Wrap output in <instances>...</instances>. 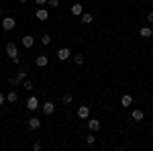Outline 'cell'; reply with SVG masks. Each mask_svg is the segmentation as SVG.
I'll return each mask as SVG.
<instances>
[{
	"label": "cell",
	"mask_w": 153,
	"mask_h": 151,
	"mask_svg": "<svg viewBox=\"0 0 153 151\" xmlns=\"http://www.w3.org/2000/svg\"><path fill=\"white\" fill-rule=\"evenodd\" d=\"M71 14L82 16V14H84V6H82V4H74V6H71Z\"/></svg>",
	"instance_id": "14"
},
{
	"label": "cell",
	"mask_w": 153,
	"mask_h": 151,
	"mask_svg": "<svg viewBox=\"0 0 153 151\" xmlns=\"http://www.w3.org/2000/svg\"><path fill=\"white\" fill-rule=\"evenodd\" d=\"M16 78H19L21 82H23V80H27V71H25V70H21L19 74H16Z\"/></svg>",
	"instance_id": "24"
},
{
	"label": "cell",
	"mask_w": 153,
	"mask_h": 151,
	"mask_svg": "<svg viewBox=\"0 0 153 151\" xmlns=\"http://www.w3.org/2000/svg\"><path fill=\"white\" fill-rule=\"evenodd\" d=\"M70 55H71V49H68V47H61V49L57 51V59H59V61L70 59Z\"/></svg>",
	"instance_id": "4"
},
{
	"label": "cell",
	"mask_w": 153,
	"mask_h": 151,
	"mask_svg": "<svg viewBox=\"0 0 153 151\" xmlns=\"http://www.w3.org/2000/svg\"><path fill=\"white\" fill-rule=\"evenodd\" d=\"M41 108H43V112L49 116V115H53V112H55V102L47 100V102H43V104H41Z\"/></svg>",
	"instance_id": "3"
},
{
	"label": "cell",
	"mask_w": 153,
	"mask_h": 151,
	"mask_svg": "<svg viewBox=\"0 0 153 151\" xmlns=\"http://www.w3.org/2000/svg\"><path fill=\"white\" fill-rule=\"evenodd\" d=\"M4 102H6V96H4V94H2V92H0V106H2V104H4Z\"/></svg>",
	"instance_id": "27"
},
{
	"label": "cell",
	"mask_w": 153,
	"mask_h": 151,
	"mask_svg": "<svg viewBox=\"0 0 153 151\" xmlns=\"http://www.w3.org/2000/svg\"><path fill=\"white\" fill-rule=\"evenodd\" d=\"M80 21H82L84 25H90L92 21H94V19H92V14H90V12H84L82 16H80Z\"/></svg>",
	"instance_id": "16"
},
{
	"label": "cell",
	"mask_w": 153,
	"mask_h": 151,
	"mask_svg": "<svg viewBox=\"0 0 153 151\" xmlns=\"http://www.w3.org/2000/svg\"><path fill=\"white\" fill-rule=\"evenodd\" d=\"M14 27H16V21H14L12 16H4V19H2V29H4V31H12Z\"/></svg>",
	"instance_id": "1"
},
{
	"label": "cell",
	"mask_w": 153,
	"mask_h": 151,
	"mask_svg": "<svg viewBox=\"0 0 153 151\" xmlns=\"http://www.w3.org/2000/svg\"><path fill=\"white\" fill-rule=\"evenodd\" d=\"M74 61H76L78 65H82V63H84V55H82V53H76V55H74Z\"/></svg>",
	"instance_id": "19"
},
{
	"label": "cell",
	"mask_w": 153,
	"mask_h": 151,
	"mask_svg": "<svg viewBox=\"0 0 153 151\" xmlns=\"http://www.w3.org/2000/svg\"><path fill=\"white\" fill-rule=\"evenodd\" d=\"M19 100V94H16V90H10V92L6 94V102H16Z\"/></svg>",
	"instance_id": "15"
},
{
	"label": "cell",
	"mask_w": 153,
	"mask_h": 151,
	"mask_svg": "<svg viewBox=\"0 0 153 151\" xmlns=\"http://www.w3.org/2000/svg\"><path fill=\"white\" fill-rule=\"evenodd\" d=\"M133 118H135V121H143V118H145V115H143V110H139V108H137V110H133Z\"/></svg>",
	"instance_id": "17"
},
{
	"label": "cell",
	"mask_w": 153,
	"mask_h": 151,
	"mask_svg": "<svg viewBox=\"0 0 153 151\" xmlns=\"http://www.w3.org/2000/svg\"><path fill=\"white\" fill-rule=\"evenodd\" d=\"M39 127H41V121H39L37 116H31V118H29V129H31V131H37Z\"/></svg>",
	"instance_id": "9"
},
{
	"label": "cell",
	"mask_w": 153,
	"mask_h": 151,
	"mask_svg": "<svg viewBox=\"0 0 153 151\" xmlns=\"http://www.w3.org/2000/svg\"><path fill=\"white\" fill-rule=\"evenodd\" d=\"M19 2H21V4H25V2H29V0H19Z\"/></svg>",
	"instance_id": "29"
},
{
	"label": "cell",
	"mask_w": 153,
	"mask_h": 151,
	"mask_svg": "<svg viewBox=\"0 0 153 151\" xmlns=\"http://www.w3.org/2000/svg\"><path fill=\"white\" fill-rule=\"evenodd\" d=\"M147 23H153V12H147Z\"/></svg>",
	"instance_id": "28"
},
{
	"label": "cell",
	"mask_w": 153,
	"mask_h": 151,
	"mask_svg": "<svg viewBox=\"0 0 153 151\" xmlns=\"http://www.w3.org/2000/svg\"><path fill=\"white\" fill-rule=\"evenodd\" d=\"M35 63H37V68H47V63H49L47 55H37Z\"/></svg>",
	"instance_id": "8"
},
{
	"label": "cell",
	"mask_w": 153,
	"mask_h": 151,
	"mask_svg": "<svg viewBox=\"0 0 153 151\" xmlns=\"http://www.w3.org/2000/svg\"><path fill=\"white\" fill-rule=\"evenodd\" d=\"M23 90H33V82L31 80H23Z\"/></svg>",
	"instance_id": "20"
},
{
	"label": "cell",
	"mask_w": 153,
	"mask_h": 151,
	"mask_svg": "<svg viewBox=\"0 0 153 151\" xmlns=\"http://www.w3.org/2000/svg\"><path fill=\"white\" fill-rule=\"evenodd\" d=\"M71 100H74L71 94H63V104H71Z\"/></svg>",
	"instance_id": "21"
},
{
	"label": "cell",
	"mask_w": 153,
	"mask_h": 151,
	"mask_svg": "<svg viewBox=\"0 0 153 151\" xmlns=\"http://www.w3.org/2000/svg\"><path fill=\"white\" fill-rule=\"evenodd\" d=\"M86 143H88V145H94V143H96V137H94V135H88V137H86Z\"/></svg>",
	"instance_id": "25"
},
{
	"label": "cell",
	"mask_w": 153,
	"mask_h": 151,
	"mask_svg": "<svg viewBox=\"0 0 153 151\" xmlns=\"http://www.w3.org/2000/svg\"><path fill=\"white\" fill-rule=\"evenodd\" d=\"M27 108H29V110H37V108H39V98L31 96V98L27 100Z\"/></svg>",
	"instance_id": "7"
},
{
	"label": "cell",
	"mask_w": 153,
	"mask_h": 151,
	"mask_svg": "<svg viewBox=\"0 0 153 151\" xmlns=\"http://www.w3.org/2000/svg\"><path fill=\"white\" fill-rule=\"evenodd\" d=\"M131 104H133V98H131L129 94H125V96L120 98V106H123V108H129Z\"/></svg>",
	"instance_id": "13"
},
{
	"label": "cell",
	"mask_w": 153,
	"mask_h": 151,
	"mask_svg": "<svg viewBox=\"0 0 153 151\" xmlns=\"http://www.w3.org/2000/svg\"><path fill=\"white\" fill-rule=\"evenodd\" d=\"M88 116H90V106L82 104L80 108H78V118H84V121H86Z\"/></svg>",
	"instance_id": "6"
},
{
	"label": "cell",
	"mask_w": 153,
	"mask_h": 151,
	"mask_svg": "<svg viewBox=\"0 0 153 151\" xmlns=\"http://www.w3.org/2000/svg\"><path fill=\"white\" fill-rule=\"evenodd\" d=\"M47 6H51V8H57V6H59V0H47Z\"/></svg>",
	"instance_id": "23"
},
{
	"label": "cell",
	"mask_w": 153,
	"mask_h": 151,
	"mask_svg": "<svg viewBox=\"0 0 153 151\" xmlns=\"http://www.w3.org/2000/svg\"><path fill=\"white\" fill-rule=\"evenodd\" d=\"M139 35H141L143 39H149V37H153V29L151 27H143L141 31H139Z\"/></svg>",
	"instance_id": "12"
},
{
	"label": "cell",
	"mask_w": 153,
	"mask_h": 151,
	"mask_svg": "<svg viewBox=\"0 0 153 151\" xmlns=\"http://www.w3.org/2000/svg\"><path fill=\"white\" fill-rule=\"evenodd\" d=\"M6 55H8V57H19V49H16V45H14V43H12V41H8V43H6Z\"/></svg>",
	"instance_id": "2"
},
{
	"label": "cell",
	"mask_w": 153,
	"mask_h": 151,
	"mask_svg": "<svg viewBox=\"0 0 153 151\" xmlns=\"http://www.w3.org/2000/svg\"><path fill=\"white\" fill-rule=\"evenodd\" d=\"M41 43H43V45H49V43H51V35H43L41 37Z\"/></svg>",
	"instance_id": "22"
},
{
	"label": "cell",
	"mask_w": 153,
	"mask_h": 151,
	"mask_svg": "<svg viewBox=\"0 0 153 151\" xmlns=\"http://www.w3.org/2000/svg\"><path fill=\"white\" fill-rule=\"evenodd\" d=\"M88 129H90L92 133H96V131L100 129V121H98V118H90V121H88Z\"/></svg>",
	"instance_id": "10"
},
{
	"label": "cell",
	"mask_w": 153,
	"mask_h": 151,
	"mask_svg": "<svg viewBox=\"0 0 153 151\" xmlns=\"http://www.w3.org/2000/svg\"><path fill=\"white\" fill-rule=\"evenodd\" d=\"M33 45H35V39H33V35H25V37H23V47L31 49Z\"/></svg>",
	"instance_id": "11"
},
{
	"label": "cell",
	"mask_w": 153,
	"mask_h": 151,
	"mask_svg": "<svg viewBox=\"0 0 153 151\" xmlns=\"http://www.w3.org/2000/svg\"><path fill=\"white\" fill-rule=\"evenodd\" d=\"M37 2V6H45V4H47V0H35Z\"/></svg>",
	"instance_id": "26"
},
{
	"label": "cell",
	"mask_w": 153,
	"mask_h": 151,
	"mask_svg": "<svg viewBox=\"0 0 153 151\" xmlns=\"http://www.w3.org/2000/svg\"><path fill=\"white\" fill-rule=\"evenodd\" d=\"M8 82H10V86H12V88H19V86H21V84H23V82L19 80V78H16V76H14V78H10V80H8Z\"/></svg>",
	"instance_id": "18"
},
{
	"label": "cell",
	"mask_w": 153,
	"mask_h": 151,
	"mask_svg": "<svg viewBox=\"0 0 153 151\" xmlns=\"http://www.w3.org/2000/svg\"><path fill=\"white\" fill-rule=\"evenodd\" d=\"M35 16L39 19V21H47V19H49V10H47V8H43V6H39L37 12H35Z\"/></svg>",
	"instance_id": "5"
}]
</instances>
